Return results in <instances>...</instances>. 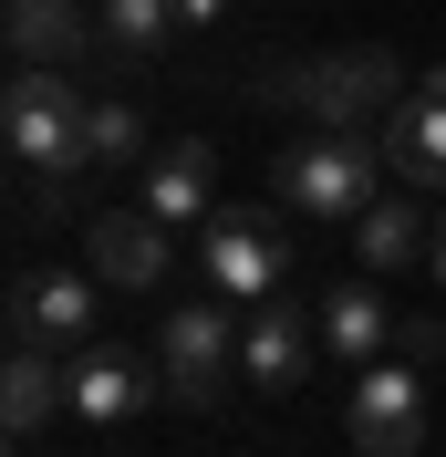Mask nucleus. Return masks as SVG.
Wrapping results in <instances>:
<instances>
[{
    "label": "nucleus",
    "mask_w": 446,
    "mask_h": 457,
    "mask_svg": "<svg viewBox=\"0 0 446 457\" xmlns=\"http://www.w3.org/2000/svg\"><path fill=\"white\" fill-rule=\"evenodd\" d=\"M84 104L62 62H11V84H0V156L31 177V198L62 208L73 198V177H84Z\"/></svg>",
    "instance_id": "f257e3e1"
},
{
    "label": "nucleus",
    "mask_w": 446,
    "mask_h": 457,
    "mask_svg": "<svg viewBox=\"0 0 446 457\" xmlns=\"http://www.w3.org/2000/svg\"><path fill=\"white\" fill-rule=\"evenodd\" d=\"M260 94L291 104V114H311V125H333V136H374V125H394V104L416 94V73H405L384 42H363V53H322V62H270Z\"/></svg>",
    "instance_id": "f03ea898"
},
{
    "label": "nucleus",
    "mask_w": 446,
    "mask_h": 457,
    "mask_svg": "<svg viewBox=\"0 0 446 457\" xmlns=\"http://www.w3.org/2000/svg\"><path fill=\"white\" fill-rule=\"evenodd\" d=\"M270 187H280L291 219H343L353 228L363 208L384 198V136H333V125H311L301 145L270 156Z\"/></svg>",
    "instance_id": "7ed1b4c3"
},
{
    "label": "nucleus",
    "mask_w": 446,
    "mask_h": 457,
    "mask_svg": "<svg viewBox=\"0 0 446 457\" xmlns=\"http://www.w3.org/2000/svg\"><path fill=\"white\" fill-rule=\"evenodd\" d=\"M291 239H280V219H260V208H219V219L197 228V281L219 291V302H280L291 291Z\"/></svg>",
    "instance_id": "20e7f679"
},
{
    "label": "nucleus",
    "mask_w": 446,
    "mask_h": 457,
    "mask_svg": "<svg viewBox=\"0 0 446 457\" xmlns=\"http://www.w3.org/2000/svg\"><path fill=\"white\" fill-rule=\"evenodd\" d=\"M156 374H167L177 405H219L228 374H239V312H228L219 291H197L156 322Z\"/></svg>",
    "instance_id": "39448f33"
},
{
    "label": "nucleus",
    "mask_w": 446,
    "mask_h": 457,
    "mask_svg": "<svg viewBox=\"0 0 446 457\" xmlns=\"http://www.w3.org/2000/svg\"><path fill=\"white\" fill-rule=\"evenodd\" d=\"M94 322H104V281L84 270H21L11 281V343H31V353H84Z\"/></svg>",
    "instance_id": "423d86ee"
},
{
    "label": "nucleus",
    "mask_w": 446,
    "mask_h": 457,
    "mask_svg": "<svg viewBox=\"0 0 446 457\" xmlns=\"http://www.w3.org/2000/svg\"><path fill=\"white\" fill-rule=\"evenodd\" d=\"M353 447L363 457H416L425 447V364L416 353L353 364Z\"/></svg>",
    "instance_id": "0eeeda50"
},
{
    "label": "nucleus",
    "mask_w": 446,
    "mask_h": 457,
    "mask_svg": "<svg viewBox=\"0 0 446 457\" xmlns=\"http://www.w3.org/2000/svg\"><path fill=\"white\" fill-rule=\"evenodd\" d=\"M156 395H167V374L145 364V353H125V343L62 353V416H73V427H125V416H145Z\"/></svg>",
    "instance_id": "6e6552de"
},
{
    "label": "nucleus",
    "mask_w": 446,
    "mask_h": 457,
    "mask_svg": "<svg viewBox=\"0 0 446 457\" xmlns=\"http://www.w3.org/2000/svg\"><path fill=\"white\" fill-rule=\"evenodd\" d=\"M84 260H94V281H114V291H156V281L177 270V228L145 219L136 198H114V208H94Z\"/></svg>",
    "instance_id": "1a4fd4ad"
},
{
    "label": "nucleus",
    "mask_w": 446,
    "mask_h": 457,
    "mask_svg": "<svg viewBox=\"0 0 446 457\" xmlns=\"http://www.w3.org/2000/svg\"><path fill=\"white\" fill-rule=\"evenodd\" d=\"M208 198H219V156H208V136H167L136 167V208L167 219V228H208V219H219Z\"/></svg>",
    "instance_id": "9d476101"
},
{
    "label": "nucleus",
    "mask_w": 446,
    "mask_h": 457,
    "mask_svg": "<svg viewBox=\"0 0 446 457\" xmlns=\"http://www.w3.org/2000/svg\"><path fill=\"white\" fill-rule=\"evenodd\" d=\"M311 364H322V322L291 312V291H280V302H250V322H239V374L270 385V395H291V385H311Z\"/></svg>",
    "instance_id": "9b49d317"
},
{
    "label": "nucleus",
    "mask_w": 446,
    "mask_h": 457,
    "mask_svg": "<svg viewBox=\"0 0 446 457\" xmlns=\"http://www.w3.org/2000/svg\"><path fill=\"white\" fill-rule=\"evenodd\" d=\"M384 167L405 177V187H446V62H436V73H416V94L394 104Z\"/></svg>",
    "instance_id": "f8f14e48"
},
{
    "label": "nucleus",
    "mask_w": 446,
    "mask_h": 457,
    "mask_svg": "<svg viewBox=\"0 0 446 457\" xmlns=\"http://www.w3.org/2000/svg\"><path fill=\"white\" fill-rule=\"evenodd\" d=\"M0 42H11V62H73L94 42V11L84 0H11L0 11Z\"/></svg>",
    "instance_id": "ddd939ff"
},
{
    "label": "nucleus",
    "mask_w": 446,
    "mask_h": 457,
    "mask_svg": "<svg viewBox=\"0 0 446 457\" xmlns=\"http://www.w3.org/2000/svg\"><path fill=\"white\" fill-rule=\"evenodd\" d=\"M311 322H322V353H353V364H374L394 343V312H384V291H374V270H363V281H333Z\"/></svg>",
    "instance_id": "4468645a"
},
{
    "label": "nucleus",
    "mask_w": 446,
    "mask_h": 457,
    "mask_svg": "<svg viewBox=\"0 0 446 457\" xmlns=\"http://www.w3.org/2000/svg\"><path fill=\"white\" fill-rule=\"evenodd\" d=\"M53 416H62V353L11 343V353H0V427H11V436H42Z\"/></svg>",
    "instance_id": "2eb2a0df"
},
{
    "label": "nucleus",
    "mask_w": 446,
    "mask_h": 457,
    "mask_svg": "<svg viewBox=\"0 0 446 457\" xmlns=\"http://www.w3.org/2000/svg\"><path fill=\"white\" fill-rule=\"evenodd\" d=\"M425 239H436V219H425V208L405 198V187H384V198H374V208L353 219V250H363V270H405V260H416Z\"/></svg>",
    "instance_id": "dca6fc26"
},
{
    "label": "nucleus",
    "mask_w": 446,
    "mask_h": 457,
    "mask_svg": "<svg viewBox=\"0 0 446 457\" xmlns=\"http://www.w3.org/2000/svg\"><path fill=\"white\" fill-rule=\"evenodd\" d=\"M167 31H177V0H94V42L125 62H145Z\"/></svg>",
    "instance_id": "f3484780"
},
{
    "label": "nucleus",
    "mask_w": 446,
    "mask_h": 457,
    "mask_svg": "<svg viewBox=\"0 0 446 457\" xmlns=\"http://www.w3.org/2000/svg\"><path fill=\"white\" fill-rule=\"evenodd\" d=\"M156 156V136H145V114L136 104H84V167H145Z\"/></svg>",
    "instance_id": "a211bd4d"
},
{
    "label": "nucleus",
    "mask_w": 446,
    "mask_h": 457,
    "mask_svg": "<svg viewBox=\"0 0 446 457\" xmlns=\"http://www.w3.org/2000/svg\"><path fill=\"white\" fill-rule=\"evenodd\" d=\"M394 353H416V364H425V353H446V333H436V322H394Z\"/></svg>",
    "instance_id": "6ab92c4d"
},
{
    "label": "nucleus",
    "mask_w": 446,
    "mask_h": 457,
    "mask_svg": "<svg viewBox=\"0 0 446 457\" xmlns=\"http://www.w3.org/2000/svg\"><path fill=\"white\" fill-rule=\"evenodd\" d=\"M219 11H228V0H177V21H187V31H208Z\"/></svg>",
    "instance_id": "aec40b11"
},
{
    "label": "nucleus",
    "mask_w": 446,
    "mask_h": 457,
    "mask_svg": "<svg viewBox=\"0 0 446 457\" xmlns=\"http://www.w3.org/2000/svg\"><path fill=\"white\" fill-rule=\"evenodd\" d=\"M425 260H436V281H446V208H436V239H425Z\"/></svg>",
    "instance_id": "412c9836"
},
{
    "label": "nucleus",
    "mask_w": 446,
    "mask_h": 457,
    "mask_svg": "<svg viewBox=\"0 0 446 457\" xmlns=\"http://www.w3.org/2000/svg\"><path fill=\"white\" fill-rule=\"evenodd\" d=\"M0 457H21V447H11V427H0Z\"/></svg>",
    "instance_id": "4be33fe9"
},
{
    "label": "nucleus",
    "mask_w": 446,
    "mask_h": 457,
    "mask_svg": "<svg viewBox=\"0 0 446 457\" xmlns=\"http://www.w3.org/2000/svg\"><path fill=\"white\" fill-rule=\"evenodd\" d=\"M0 11H11V0H0Z\"/></svg>",
    "instance_id": "5701e85b"
}]
</instances>
